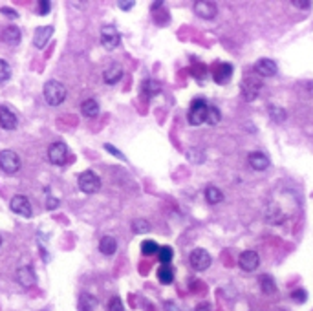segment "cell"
<instances>
[{"instance_id": "6da1fadb", "label": "cell", "mask_w": 313, "mask_h": 311, "mask_svg": "<svg viewBox=\"0 0 313 311\" xmlns=\"http://www.w3.org/2000/svg\"><path fill=\"white\" fill-rule=\"evenodd\" d=\"M66 94H68V92H66V86L55 79L48 81L44 85V99L51 106H59V104L66 99Z\"/></svg>"}, {"instance_id": "7a4b0ae2", "label": "cell", "mask_w": 313, "mask_h": 311, "mask_svg": "<svg viewBox=\"0 0 313 311\" xmlns=\"http://www.w3.org/2000/svg\"><path fill=\"white\" fill-rule=\"evenodd\" d=\"M207 101H205L204 97H198V99H194L191 103V108H189V113H187V119H189V124H193V126H200V124L205 123V117H207Z\"/></svg>"}, {"instance_id": "3957f363", "label": "cell", "mask_w": 313, "mask_h": 311, "mask_svg": "<svg viewBox=\"0 0 313 311\" xmlns=\"http://www.w3.org/2000/svg\"><path fill=\"white\" fill-rule=\"evenodd\" d=\"M77 185H79V191L85 194H96L99 189H101V178L94 172V170H85L81 172L79 178H77Z\"/></svg>"}, {"instance_id": "277c9868", "label": "cell", "mask_w": 313, "mask_h": 311, "mask_svg": "<svg viewBox=\"0 0 313 311\" xmlns=\"http://www.w3.org/2000/svg\"><path fill=\"white\" fill-rule=\"evenodd\" d=\"M99 37H101L103 48L108 51L115 50V48L121 44V35L114 24H104L101 28V35H99Z\"/></svg>"}, {"instance_id": "5b68a950", "label": "cell", "mask_w": 313, "mask_h": 311, "mask_svg": "<svg viewBox=\"0 0 313 311\" xmlns=\"http://www.w3.org/2000/svg\"><path fill=\"white\" fill-rule=\"evenodd\" d=\"M189 264L193 267L194 271H205V269H209L212 264V258L211 255L202 247H196L191 251V255H189Z\"/></svg>"}, {"instance_id": "8992f818", "label": "cell", "mask_w": 313, "mask_h": 311, "mask_svg": "<svg viewBox=\"0 0 313 311\" xmlns=\"http://www.w3.org/2000/svg\"><path fill=\"white\" fill-rule=\"evenodd\" d=\"M240 90H242V97L247 103L255 101L256 97H258V94H260V90H262V81L255 79L251 75H245L242 85H240Z\"/></svg>"}, {"instance_id": "52a82bcc", "label": "cell", "mask_w": 313, "mask_h": 311, "mask_svg": "<svg viewBox=\"0 0 313 311\" xmlns=\"http://www.w3.org/2000/svg\"><path fill=\"white\" fill-rule=\"evenodd\" d=\"M0 169L6 174H15L20 169V158L13 150H2L0 152Z\"/></svg>"}, {"instance_id": "ba28073f", "label": "cell", "mask_w": 313, "mask_h": 311, "mask_svg": "<svg viewBox=\"0 0 313 311\" xmlns=\"http://www.w3.org/2000/svg\"><path fill=\"white\" fill-rule=\"evenodd\" d=\"M48 159H50L53 165H64L68 161V147H66V143L63 141H55L51 143L50 148H48Z\"/></svg>"}, {"instance_id": "9c48e42d", "label": "cell", "mask_w": 313, "mask_h": 311, "mask_svg": "<svg viewBox=\"0 0 313 311\" xmlns=\"http://www.w3.org/2000/svg\"><path fill=\"white\" fill-rule=\"evenodd\" d=\"M194 13L202 20H211V18L216 17L218 7L214 2H209V0H196L194 2Z\"/></svg>"}, {"instance_id": "30bf717a", "label": "cell", "mask_w": 313, "mask_h": 311, "mask_svg": "<svg viewBox=\"0 0 313 311\" xmlns=\"http://www.w3.org/2000/svg\"><path fill=\"white\" fill-rule=\"evenodd\" d=\"M212 79L216 85H227L231 77H233V66L229 62H216L212 66Z\"/></svg>"}, {"instance_id": "8fae6325", "label": "cell", "mask_w": 313, "mask_h": 311, "mask_svg": "<svg viewBox=\"0 0 313 311\" xmlns=\"http://www.w3.org/2000/svg\"><path fill=\"white\" fill-rule=\"evenodd\" d=\"M238 266L244 269L245 273H253L260 266V256L256 251H244L238 256Z\"/></svg>"}, {"instance_id": "7c38bea8", "label": "cell", "mask_w": 313, "mask_h": 311, "mask_svg": "<svg viewBox=\"0 0 313 311\" xmlns=\"http://www.w3.org/2000/svg\"><path fill=\"white\" fill-rule=\"evenodd\" d=\"M9 207L15 214L22 216V218H29L31 216V204H29V200L22 194H18V196H13V200L9 202Z\"/></svg>"}, {"instance_id": "4fadbf2b", "label": "cell", "mask_w": 313, "mask_h": 311, "mask_svg": "<svg viewBox=\"0 0 313 311\" xmlns=\"http://www.w3.org/2000/svg\"><path fill=\"white\" fill-rule=\"evenodd\" d=\"M255 72L260 77H273L277 75L279 68H277V62L273 59H268V57H262V59H258L255 62Z\"/></svg>"}, {"instance_id": "5bb4252c", "label": "cell", "mask_w": 313, "mask_h": 311, "mask_svg": "<svg viewBox=\"0 0 313 311\" xmlns=\"http://www.w3.org/2000/svg\"><path fill=\"white\" fill-rule=\"evenodd\" d=\"M15 278H17V282L20 284L22 288H31V286H35V282H37V275H35L33 269L28 266L18 267L17 273H15Z\"/></svg>"}, {"instance_id": "9a60e30c", "label": "cell", "mask_w": 313, "mask_h": 311, "mask_svg": "<svg viewBox=\"0 0 313 311\" xmlns=\"http://www.w3.org/2000/svg\"><path fill=\"white\" fill-rule=\"evenodd\" d=\"M123 66L121 64H117V62H112L108 68L103 72V79H104V83L106 85H117L121 79H123Z\"/></svg>"}, {"instance_id": "2e32d148", "label": "cell", "mask_w": 313, "mask_h": 311, "mask_svg": "<svg viewBox=\"0 0 313 311\" xmlns=\"http://www.w3.org/2000/svg\"><path fill=\"white\" fill-rule=\"evenodd\" d=\"M18 124L17 115L13 113V110H9L7 106H0V126L4 130H15Z\"/></svg>"}, {"instance_id": "e0dca14e", "label": "cell", "mask_w": 313, "mask_h": 311, "mask_svg": "<svg viewBox=\"0 0 313 311\" xmlns=\"http://www.w3.org/2000/svg\"><path fill=\"white\" fill-rule=\"evenodd\" d=\"M247 163H249L251 169L258 170V172L269 169V158L264 152H251L247 156Z\"/></svg>"}, {"instance_id": "ac0fdd59", "label": "cell", "mask_w": 313, "mask_h": 311, "mask_svg": "<svg viewBox=\"0 0 313 311\" xmlns=\"http://www.w3.org/2000/svg\"><path fill=\"white\" fill-rule=\"evenodd\" d=\"M264 216H266V221H269L271 225H280L282 220H284V212L277 204L268 205L266 210H264Z\"/></svg>"}, {"instance_id": "d6986e66", "label": "cell", "mask_w": 313, "mask_h": 311, "mask_svg": "<svg viewBox=\"0 0 313 311\" xmlns=\"http://www.w3.org/2000/svg\"><path fill=\"white\" fill-rule=\"evenodd\" d=\"M20 39H22L20 29H18L15 24H9V26H7V28H4V31H2V40H4L6 44H9V46H17L18 42H20Z\"/></svg>"}, {"instance_id": "ffe728a7", "label": "cell", "mask_w": 313, "mask_h": 311, "mask_svg": "<svg viewBox=\"0 0 313 311\" xmlns=\"http://www.w3.org/2000/svg\"><path fill=\"white\" fill-rule=\"evenodd\" d=\"M51 35H53V28L51 26H42V28H37L35 29V37H33V44L37 48H44L48 44V40L51 39Z\"/></svg>"}, {"instance_id": "44dd1931", "label": "cell", "mask_w": 313, "mask_h": 311, "mask_svg": "<svg viewBox=\"0 0 313 311\" xmlns=\"http://www.w3.org/2000/svg\"><path fill=\"white\" fill-rule=\"evenodd\" d=\"M99 251H101L104 256H112L115 255V251H117V240L114 236H103L99 240Z\"/></svg>"}, {"instance_id": "7402d4cb", "label": "cell", "mask_w": 313, "mask_h": 311, "mask_svg": "<svg viewBox=\"0 0 313 311\" xmlns=\"http://www.w3.org/2000/svg\"><path fill=\"white\" fill-rule=\"evenodd\" d=\"M161 92V85L158 83V81L154 79H145L141 83V94L143 97H147V99H152V97H156L158 94Z\"/></svg>"}, {"instance_id": "603a6c76", "label": "cell", "mask_w": 313, "mask_h": 311, "mask_svg": "<svg viewBox=\"0 0 313 311\" xmlns=\"http://www.w3.org/2000/svg\"><path fill=\"white\" fill-rule=\"evenodd\" d=\"M97 299L90 293H81L79 300H77V310L79 311H94L97 308Z\"/></svg>"}, {"instance_id": "cb8c5ba5", "label": "cell", "mask_w": 313, "mask_h": 311, "mask_svg": "<svg viewBox=\"0 0 313 311\" xmlns=\"http://www.w3.org/2000/svg\"><path fill=\"white\" fill-rule=\"evenodd\" d=\"M81 113L88 119H94L99 115V103L96 99H86L81 103Z\"/></svg>"}, {"instance_id": "d4e9b609", "label": "cell", "mask_w": 313, "mask_h": 311, "mask_svg": "<svg viewBox=\"0 0 313 311\" xmlns=\"http://www.w3.org/2000/svg\"><path fill=\"white\" fill-rule=\"evenodd\" d=\"M258 284H260V289H262L264 295H275L277 293V284H275V278L271 275H260L258 277Z\"/></svg>"}, {"instance_id": "484cf974", "label": "cell", "mask_w": 313, "mask_h": 311, "mask_svg": "<svg viewBox=\"0 0 313 311\" xmlns=\"http://www.w3.org/2000/svg\"><path fill=\"white\" fill-rule=\"evenodd\" d=\"M205 200L211 205L222 204L223 202V193L218 189L216 185H207L205 187Z\"/></svg>"}, {"instance_id": "4316f807", "label": "cell", "mask_w": 313, "mask_h": 311, "mask_svg": "<svg viewBox=\"0 0 313 311\" xmlns=\"http://www.w3.org/2000/svg\"><path fill=\"white\" fill-rule=\"evenodd\" d=\"M158 258H160L161 266H171L172 258H174V249L171 245H161L158 251Z\"/></svg>"}, {"instance_id": "83f0119b", "label": "cell", "mask_w": 313, "mask_h": 311, "mask_svg": "<svg viewBox=\"0 0 313 311\" xmlns=\"http://www.w3.org/2000/svg\"><path fill=\"white\" fill-rule=\"evenodd\" d=\"M158 280L161 284H165V286L172 284V280H174V269L171 266H161L158 269Z\"/></svg>"}, {"instance_id": "f1b7e54d", "label": "cell", "mask_w": 313, "mask_h": 311, "mask_svg": "<svg viewBox=\"0 0 313 311\" xmlns=\"http://www.w3.org/2000/svg\"><path fill=\"white\" fill-rule=\"evenodd\" d=\"M220 119H222L220 110H218L216 106L209 104V108H207V117H205V124H211V126H214V124L220 123Z\"/></svg>"}, {"instance_id": "f546056e", "label": "cell", "mask_w": 313, "mask_h": 311, "mask_svg": "<svg viewBox=\"0 0 313 311\" xmlns=\"http://www.w3.org/2000/svg\"><path fill=\"white\" fill-rule=\"evenodd\" d=\"M268 112H269V117L273 119L275 123H284L286 110L282 106H277V104H269Z\"/></svg>"}, {"instance_id": "4dcf8cb0", "label": "cell", "mask_w": 313, "mask_h": 311, "mask_svg": "<svg viewBox=\"0 0 313 311\" xmlns=\"http://www.w3.org/2000/svg\"><path fill=\"white\" fill-rule=\"evenodd\" d=\"M158 251H160V245L154 242V240H145V242L141 243V253L145 256L158 255Z\"/></svg>"}, {"instance_id": "1f68e13d", "label": "cell", "mask_w": 313, "mask_h": 311, "mask_svg": "<svg viewBox=\"0 0 313 311\" xmlns=\"http://www.w3.org/2000/svg\"><path fill=\"white\" fill-rule=\"evenodd\" d=\"M132 231L136 234H145V232L150 231V223L145 218H137V220L132 221Z\"/></svg>"}, {"instance_id": "d6a6232c", "label": "cell", "mask_w": 313, "mask_h": 311, "mask_svg": "<svg viewBox=\"0 0 313 311\" xmlns=\"http://www.w3.org/2000/svg\"><path fill=\"white\" fill-rule=\"evenodd\" d=\"M187 158L191 163H204L205 161V154L198 148H189L187 150Z\"/></svg>"}, {"instance_id": "836d02e7", "label": "cell", "mask_w": 313, "mask_h": 311, "mask_svg": "<svg viewBox=\"0 0 313 311\" xmlns=\"http://www.w3.org/2000/svg\"><path fill=\"white\" fill-rule=\"evenodd\" d=\"M9 77H11V68H9V64H7V61L0 59V85H4Z\"/></svg>"}, {"instance_id": "e575fe53", "label": "cell", "mask_w": 313, "mask_h": 311, "mask_svg": "<svg viewBox=\"0 0 313 311\" xmlns=\"http://www.w3.org/2000/svg\"><path fill=\"white\" fill-rule=\"evenodd\" d=\"M291 299L295 300V302H299V304H304L308 300V291L306 289H295L293 293H291Z\"/></svg>"}, {"instance_id": "d590c367", "label": "cell", "mask_w": 313, "mask_h": 311, "mask_svg": "<svg viewBox=\"0 0 313 311\" xmlns=\"http://www.w3.org/2000/svg\"><path fill=\"white\" fill-rule=\"evenodd\" d=\"M108 311H125V308H123V302H121L119 297H114V299H110Z\"/></svg>"}, {"instance_id": "8d00e7d4", "label": "cell", "mask_w": 313, "mask_h": 311, "mask_svg": "<svg viewBox=\"0 0 313 311\" xmlns=\"http://www.w3.org/2000/svg\"><path fill=\"white\" fill-rule=\"evenodd\" d=\"M50 9H51V2H50V0H40L37 13H39V15H48V13H50Z\"/></svg>"}, {"instance_id": "74e56055", "label": "cell", "mask_w": 313, "mask_h": 311, "mask_svg": "<svg viewBox=\"0 0 313 311\" xmlns=\"http://www.w3.org/2000/svg\"><path fill=\"white\" fill-rule=\"evenodd\" d=\"M291 4L295 7H301V9H310L313 6L312 0H291Z\"/></svg>"}, {"instance_id": "f35d334b", "label": "cell", "mask_w": 313, "mask_h": 311, "mask_svg": "<svg viewBox=\"0 0 313 311\" xmlns=\"http://www.w3.org/2000/svg\"><path fill=\"white\" fill-rule=\"evenodd\" d=\"M104 150H108V152L112 154V156H115V158H119V159H123V161H125V156H123V154H121L119 150H117V148H115V147H112V145H108V143L104 145Z\"/></svg>"}, {"instance_id": "ab89813d", "label": "cell", "mask_w": 313, "mask_h": 311, "mask_svg": "<svg viewBox=\"0 0 313 311\" xmlns=\"http://www.w3.org/2000/svg\"><path fill=\"white\" fill-rule=\"evenodd\" d=\"M134 4H136L134 0H130V2H123V0H119V2H117L119 9H123V11H128V9H132V7H134Z\"/></svg>"}, {"instance_id": "60d3db41", "label": "cell", "mask_w": 313, "mask_h": 311, "mask_svg": "<svg viewBox=\"0 0 313 311\" xmlns=\"http://www.w3.org/2000/svg\"><path fill=\"white\" fill-rule=\"evenodd\" d=\"M0 13H2V15H7V17H11V18H18V13L15 11V9H7V7H2V9H0Z\"/></svg>"}, {"instance_id": "b9f144b4", "label": "cell", "mask_w": 313, "mask_h": 311, "mask_svg": "<svg viewBox=\"0 0 313 311\" xmlns=\"http://www.w3.org/2000/svg\"><path fill=\"white\" fill-rule=\"evenodd\" d=\"M196 311H212L211 304H207V302H202L200 306H196Z\"/></svg>"}, {"instance_id": "7bdbcfd3", "label": "cell", "mask_w": 313, "mask_h": 311, "mask_svg": "<svg viewBox=\"0 0 313 311\" xmlns=\"http://www.w3.org/2000/svg\"><path fill=\"white\" fill-rule=\"evenodd\" d=\"M59 205V200H55V198H51V196H48V209H53V207H57Z\"/></svg>"}, {"instance_id": "ee69618b", "label": "cell", "mask_w": 313, "mask_h": 311, "mask_svg": "<svg viewBox=\"0 0 313 311\" xmlns=\"http://www.w3.org/2000/svg\"><path fill=\"white\" fill-rule=\"evenodd\" d=\"M161 6H163V2H154L150 7H152V9H158V7H161Z\"/></svg>"}, {"instance_id": "f6af8a7d", "label": "cell", "mask_w": 313, "mask_h": 311, "mask_svg": "<svg viewBox=\"0 0 313 311\" xmlns=\"http://www.w3.org/2000/svg\"><path fill=\"white\" fill-rule=\"evenodd\" d=\"M0 245H2V238H0Z\"/></svg>"}]
</instances>
